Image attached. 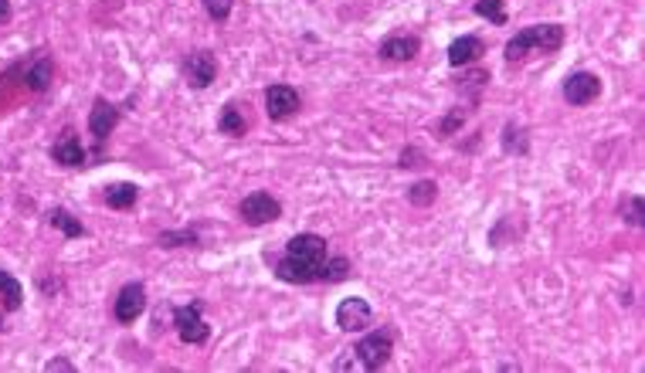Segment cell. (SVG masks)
Listing matches in <instances>:
<instances>
[{"label": "cell", "instance_id": "obj_1", "mask_svg": "<svg viewBox=\"0 0 645 373\" xmlns=\"http://www.w3.org/2000/svg\"><path fill=\"white\" fill-rule=\"evenodd\" d=\"M391 350H395V333H391V329H374V333H367V337L360 339L354 350H347V353L333 363V370L374 373L380 370V367H388Z\"/></svg>", "mask_w": 645, "mask_h": 373}, {"label": "cell", "instance_id": "obj_2", "mask_svg": "<svg viewBox=\"0 0 645 373\" xmlns=\"http://www.w3.org/2000/svg\"><path fill=\"white\" fill-rule=\"evenodd\" d=\"M560 45H564V28H560V24H530V28H523L517 37L506 41L502 54H506L510 65H517V61H523L527 52H534V48H540V52H557Z\"/></svg>", "mask_w": 645, "mask_h": 373}, {"label": "cell", "instance_id": "obj_3", "mask_svg": "<svg viewBox=\"0 0 645 373\" xmlns=\"http://www.w3.org/2000/svg\"><path fill=\"white\" fill-rule=\"evenodd\" d=\"M174 326H177V337L184 339V343H191V346H200V343H208V337H211V326L200 316V303L177 305V309H174Z\"/></svg>", "mask_w": 645, "mask_h": 373}, {"label": "cell", "instance_id": "obj_4", "mask_svg": "<svg viewBox=\"0 0 645 373\" xmlns=\"http://www.w3.org/2000/svg\"><path fill=\"white\" fill-rule=\"evenodd\" d=\"M337 329H343V333H363L371 322H374V309H371V303L367 299H360V296H350V299H343L340 305H337Z\"/></svg>", "mask_w": 645, "mask_h": 373}, {"label": "cell", "instance_id": "obj_5", "mask_svg": "<svg viewBox=\"0 0 645 373\" xmlns=\"http://www.w3.org/2000/svg\"><path fill=\"white\" fill-rule=\"evenodd\" d=\"M241 217L249 221L251 228H262V224H272V221L282 217V204L265 191H255V194L241 200Z\"/></svg>", "mask_w": 645, "mask_h": 373}, {"label": "cell", "instance_id": "obj_6", "mask_svg": "<svg viewBox=\"0 0 645 373\" xmlns=\"http://www.w3.org/2000/svg\"><path fill=\"white\" fill-rule=\"evenodd\" d=\"M601 95V78L594 71H571L564 82V99L571 106H592L594 99Z\"/></svg>", "mask_w": 645, "mask_h": 373}, {"label": "cell", "instance_id": "obj_7", "mask_svg": "<svg viewBox=\"0 0 645 373\" xmlns=\"http://www.w3.org/2000/svg\"><path fill=\"white\" fill-rule=\"evenodd\" d=\"M215 75H217V61L211 52H194L184 61V82L194 92L208 89V85L215 82Z\"/></svg>", "mask_w": 645, "mask_h": 373}, {"label": "cell", "instance_id": "obj_8", "mask_svg": "<svg viewBox=\"0 0 645 373\" xmlns=\"http://www.w3.org/2000/svg\"><path fill=\"white\" fill-rule=\"evenodd\" d=\"M286 255L289 258H299L306 265H322V262H326V238H320V234L313 231L296 234V238H289Z\"/></svg>", "mask_w": 645, "mask_h": 373}, {"label": "cell", "instance_id": "obj_9", "mask_svg": "<svg viewBox=\"0 0 645 373\" xmlns=\"http://www.w3.org/2000/svg\"><path fill=\"white\" fill-rule=\"evenodd\" d=\"M116 320L119 322H136L146 312V288L140 282H129L119 288L116 296V305H112Z\"/></svg>", "mask_w": 645, "mask_h": 373}, {"label": "cell", "instance_id": "obj_10", "mask_svg": "<svg viewBox=\"0 0 645 373\" xmlns=\"http://www.w3.org/2000/svg\"><path fill=\"white\" fill-rule=\"evenodd\" d=\"M119 126V109L112 106L109 99H95L92 102V112H89V133L95 142H106L109 133Z\"/></svg>", "mask_w": 645, "mask_h": 373}, {"label": "cell", "instance_id": "obj_11", "mask_svg": "<svg viewBox=\"0 0 645 373\" xmlns=\"http://www.w3.org/2000/svg\"><path fill=\"white\" fill-rule=\"evenodd\" d=\"M296 109H299V92L292 89V85H272V89H265V112H269V119L282 123Z\"/></svg>", "mask_w": 645, "mask_h": 373}, {"label": "cell", "instance_id": "obj_12", "mask_svg": "<svg viewBox=\"0 0 645 373\" xmlns=\"http://www.w3.org/2000/svg\"><path fill=\"white\" fill-rule=\"evenodd\" d=\"M52 160L61 163V166H86V160H89V153H86V146H82V140L75 136L72 129H65L58 140H54L52 146Z\"/></svg>", "mask_w": 645, "mask_h": 373}, {"label": "cell", "instance_id": "obj_13", "mask_svg": "<svg viewBox=\"0 0 645 373\" xmlns=\"http://www.w3.org/2000/svg\"><path fill=\"white\" fill-rule=\"evenodd\" d=\"M20 78H24V85L31 92H48L52 89V78H54V65L48 54H37L31 58L24 69H20Z\"/></svg>", "mask_w": 645, "mask_h": 373}, {"label": "cell", "instance_id": "obj_14", "mask_svg": "<svg viewBox=\"0 0 645 373\" xmlns=\"http://www.w3.org/2000/svg\"><path fill=\"white\" fill-rule=\"evenodd\" d=\"M320 268L322 265H306V262H299V258L282 255V262L275 265V275L289 285H309V282H320Z\"/></svg>", "mask_w": 645, "mask_h": 373}, {"label": "cell", "instance_id": "obj_15", "mask_svg": "<svg viewBox=\"0 0 645 373\" xmlns=\"http://www.w3.org/2000/svg\"><path fill=\"white\" fill-rule=\"evenodd\" d=\"M421 52V41L414 35H395V37H384L377 54L388 58V61H412L414 54Z\"/></svg>", "mask_w": 645, "mask_h": 373}, {"label": "cell", "instance_id": "obj_16", "mask_svg": "<svg viewBox=\"0 0 645 373\" xmlns=\"http://www.w3.org/2000/svg\"><path fill=\"white\" fill-rule=\"evenodd\" d=\"M479 54H486V45L476 35H466L448 45V65H452V69H462V65L479 61Z\"/></svg>", "mask_w": 645, "mask_h": 373}, {"label": "cell", "instance_id": "obj_17", "mask_svg": "<svg viewBox=\"0 0 645 373\" xmlns=\"http://www.w3.org/2000/svg\"><path fill=\"white\" fill-rule=\"evenodd\" d=\"M0 305L7 312H18L20 305H24V288H20V282L11 272H0Z\"/></svg>", "mask_w": 645, "mask_h": 373}, {"label": "cell", "instance_id": "obj_18", "mask_svg": "<svg viewBox=\"0 0 645 373\" xmlns=\"http://www.w3.org/2000/svg\"><path fill=\"white\" fill-rule=\"evenodd\" d=\"M48 221H52V228H58V231L65 234V238H86V224L82 221H75L72 211H65V207H54L52 214H48Z\"/></svg>", "mask_w": 645, "mask_h": 373}, {"label": "cell", "instance_id": "obj_19", "mask_svg": "<svg viewBox=\"0 0 645 373\" xmlns=\"http://www.w3.org/2000/svg\"><path fill=\"white\" fill-rule=\"evenodd\" d=\"M217 133H225V136H245V116H241V109L234 106V102H228V106L221 109Z\"/></svg>", "mask_w": 645, "mask_h": 373}, {"label": "cell", "instance_id": "obj_20", "mask_svg": "<svg viewBox=\"0 0 645 373\" xmlns=\"http://www.w3.org/2000/svg\"><path fill=\"white\" fill-rule=\"evenodd\" d=\"M136 197H140V187H136V183H112V187H106L109 207H116V211L133 207V204H136Z\"/></svg>", "mask_w": 645, "mask_h": 373}, {"label": "cell", "instance_id": "obj_21", "mask_svg": "<svg viewBox=\"0 0 645 373\" xmlns=\"http://www.w3.org/2000/svg\"><path fill=\"white\" fill-rule=\"evenodd\" d=\"M350 262L343 258V255H337V258H326L322 262V268H320V282H326V285H337V282H347L350 279Z\"/></svg>", "mask_w": 645, "mask_h": 373}, {"label": "cell", "instance_id": "obj_22", "mask_svg": "<svg viewBox=\"0 0 645 373\" xmlns=\"http://www.w3.org/2000/svg\"><path fill=\"white\" fill-rule=\"evenodd\" d=\"M502 150L506 153H527L530 146H527V129L523 126H517V123H506V129H502Z\"/></svg>", "mask_w": 645, "mask_h": 373}, {"label": "cell", "instance_id": "obj_23", "mask_svg": "<svg viewBox=\"0 0 645 373\" xmlns=\"http://www.w3.org/2000/svg\"><path fill=\"white\" fill-rule=\"evenodd\" d=\"M435 197H438L435 180H418L412 191H408V200H412L414 207H429V204H435Z\"/></svg>", "mask_w": 645, "mask_h": 373}, {"label": "cell", "instance_id": "obj_24", "mask_svg": "<svg viewBox=\"0 0 645 373\" xmlns=\"http://www.w3.org/2000/svg\"><path fill=\"white\" fill-rule=\"evenodd\" d=\"M479 18L493 20V24H506V7H502V0H476V7H472Z\"/></svg>", "mask_w": 645, "mask_h": 373}, {"label": "cell", "instance_id": "obj_25", "mask_svg": "<svg viewBox=\"0 0 645 373\" xmlns=\"http://www.w3.org/2000/svg\"><path fill=\"white\" fill-rule=\"evenodd\" d=\"M160 248H184V245H198V231H163Z\"/></svg>", "mask_w": 645, "mask_h": 373}, {"label": "cell", "instance_id": "obj_26", "mask_svg": "<svg viewBox=\"0 0 645 373\" xmlns=\"http://www.w3.org/2000/svg\"><path fill=\"white\" fill-rule=\"evenodd\" d=\"M232 7H234V0H204V11H208V18L217 20V24L232 18Z\"/></svg>", "mask_w": 645, "mask_h": 373}, {"label": "cell", "instance_id": "obj_27", "mask_svg": "<svg viewBox=\"0 0 645 373\" xmlns=\"http://www.w3.org/2000/svg\"><path fill=\"white\" fill-rule=\"evenodd\" d=\"M628 224H632V228H642V224H645V214H642V197H639V194H632V197H628Z\"/></svg>", "mask_w": 645, "mask_h": 373}, {"label": "cell", "instance_id": "obj_28", "mask_svg": "<svg viewBox=\"0 0 645 373\" xmlns=\"http://www.w3.org/2000/svg\"><path fill=\"white\" fill-rule=\"evenodd\" d=\"M466 109H452V116H448L445 123H442V136H452V133H455V129H459V126L466 123Z\"/></svg>", "mask_w": 645, "mask_h": 373}, {"label": "cell", "instance_id": "obj_29", "mask_svg": "<svg viewBox=\"0 0 645 373\" xmlns=\"http://www.w3.org/2000/svg\"><path fill=\"white\" fill-rule=\"evenodd\" d=\"M45 370H48V373H54V370H58V373H72L75 363H72V360H65V356H54V360H48V363H45Z\"/></svg>", "mask_w": 645, "mask_h": 373}, {"label": "cell", "instance_id": "obj_30", "mask_svg": "<svg viewBox=\"0 0 645 373\" xmlns=\"http://www.w3.org/2000/svg\"><path fill=\"white\" fill-rule=\"evenodd\" d=\"M421 153H418V150H404V153H401V166H404V170H408V166H421Z\"/></svg>", "mask_w": 645, "mask_h": 373}, {"label": "cell", "instance_id": "obj_31", "mask_svg": "<svg viewBox=\"0 0 645 373\" xmlns=\"http://www.w3.org/2000/svg\"><path fill=\"white\" fill-rule=\"evenodd\" d=\"M11 20V0H0V24Z\"/></svg>", "mask_w": 645, "mask_h": 373}]
</instances>
